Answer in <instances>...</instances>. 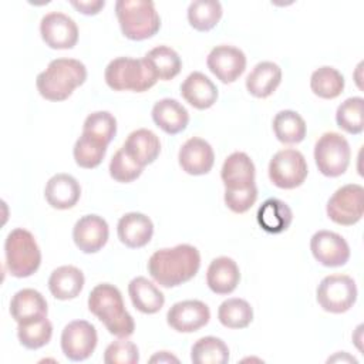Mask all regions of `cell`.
Segmentation results:
<instances>
[{
	"mask_svg": "<svg viewBox=\"0 0 364 364\" xmlns=\"http://www.w3.org/2000/svg\"><path fill=\"white\" fill-rule=\"evenodd\" d=\"M179 165L189 175L208 173L215 162V154L209 142L202 138H189L179 149Z\"/></svg>",
	"mask_w": 364,
	"mask_h": 364,
	"instance_id": "e0dca14e",
	"label": "cell"
},
{
	"mask_svg": "<svg viewBox=\"0 0 364 364\" xmlns=\"http://www.w3.org/2000/svg\"><path fill=\"white\" fill-rule=\"evenodd\" d=\"M351 149L347 139L337 132L323 134L314 146V161L324 176L343 175L350 164Z\"/></svg>",
	"mask_w": 364,
	"mask_h": 364,
	"instance_id": "52a82bcc",
	"label": "cell"
},
{
	"mask_svg": "<svg viewBox=\"0 0 364 364\" xmlns=\"http://www.w3.org/2000/svg\"><path fill=\"white\" fill-rule=\"evenodd\" d=\"M105 152H107V145L101 144L100 141L85 134H81V136L77 139L73 149L75 164L85 169L97 168L102 162Z\"/></svg>",
	"mask_w": 364,
	"mask_h": 364,
	"instance_id": "f35d334b",
	"label": "cell"
},
{
	"mask_svg": "<svg viewBox=\"0 0 364 364\" xmlns=\"http://www.w3.org/2000/svg\"><path fill=\"white\" fill-rule=\"evenodd\" d=\"M293 219L291 209L280 199H266L257 209V223L267 233H282L289 229Z\"/></svg>",
	"mask_w": 364,
	"mask_h": 364,
	"instance_id": "f1b7e54d",
	"label": "cell"
},
{
	"mask_svg": "<svg viewBox=\"0 0 364 364\" xmlns=\"http://www.w3.org/2000/svg\"><path fill=\"white\" fill-rule=\"evenodd\" d=\"M122 149L134 162L144 168L158 158L161 152V142L151 129L141 128L128 135Z\"/></svg>",
	"mask_w": 364,
	"mask_h": 364,
	"instance_id": "ffe728a7",
	"label": "cell"
},
{
	"mask_svg": "<svg viewBox=\"0 0 364 364\" xmlns=\"http://www.w3.org/2000/svg\"><path fill=\"white\" fill-rule=\"evenodd\" d=\"M82 134L108 146L117 134V119L108 111L92 112L84 121Z\"/></svg>",
	"mask_w": 364,
	"mask_h": 364,
	"instance_id": "74e56055",
	"label": "cell"
},
{
	"mask_svg": "<svg viewBox=\"0 0 364 364\" xmlns=\"http://www.w3.org/2000/svg\"><path fill=\"white\" fill-rule=\"evenodd\" d=\"M142 166H139L136 162H134L127 154L125 151L121 148L118 149L111 162H109V175L112 179H115L117 182H122V183H128L135 181L141 173H142Z\"/></svg>",
	"mask_w": 364,
	"mask_h": 364,
	"instance_id": "ab89813d",
	"label": "cell"
},
{
	"mask_svg": "<svg viewBox=\"0 0 364 364\" xmlns=\"http://www.w3.org/2000/svg\"><path fill=\"white\" fill-rule=\"evenodd\" d=\"M128 293L134 307L144 314L158 313L165 303L164 293L152 282L142 276H138L129 282Z\"/></svg>",
	"mask_w": 364,
	"mask_h": 364,
	"instance_id": "484cf974",
	"label": "cell"
},
{
	"mask_svg": "<svg viewBox=\"0 0 364 364\" xmlns=\"http://www.w3.org/2000/svg\"><path fill=\"white\" fill-rule=\"evenodd\" d=\"M222 13L219 1L195 0L188 7V21L198 31H209L219 23Z\"/></svg>",
	"mask_w": 364,
	"mask_h": 364,
	"instance_id": "836d02e7",
	"label": "cell"
},
{
	"mask_svg": "<svg viewBox=\"0 0 364 364\" xmlns=\"http://www.w3.org/2000/svg\"><path fill=\"white\" fill-rule=\"evenodd\" d=\"M53 336V324L44 317L30 323H20L17 327V337L28 350H37L46 346Z\"/></svg>",
	"mask_w": 364,
	"mask_h": 364,
	"instance_id": "8d00e7d4",
	"label": "cell"
},
{
	"mask_svg": "<svg viewBox=\"0 0 364 364\" xmlns=\"http://www.w3.org/2000/svg\"><path fill=\"white\" fill-rule=\"evenodd\" d=\"M71 4L80 10L82 14L85 16H92L97 14L104 6L105 1L104 0H95V1H71Z\"/></svg>",
	"mask_w": 364,
	"mask_h": 364,
	"instance_id": "7bdbcfd3",
	"label": "cell"
},
{
	"mask_svg": "<svg viewBox=\"0 0 364 364\" xmlns=\"http://www.w3.org/2000/svg\"><path fill=\"white\" fill-rule=\"evenodd\" d=\"M47 301L43 294L34 289L18 290L10 301L11 317L20 323H30L47 317Z\"/></svg>",
	"mask_w": 364,
	"mask_h": 364,
	"instance_id": "603a6c76",
	"label": "cell"
},
{
	"mask_svg": "<svg viewBox=\"0 0 364 364\" xmlns=\"http://www.w3.org/2000/svg\"><path fill=\"white\" fill-rule=\"evenodd\" d=\"M108 223L98 215H85L80 218L73 229L74 243L84 253H95L101 250L108 240Z\"/></svg>",
	"mask_w": 364,
	"mask_h": 364,
	"instance_id": "2e32d148",
	"label": "cell"
},
{
	"mask_svg": "<svg viewBox=\"0 0 364 364\" xmlns=\"http://www.w3.org/2000/svg\"><path fill=\"white\" fill-rule=\"evenodd\" d=\"M115 14L122 34L129 40H146L159 31L161 18L152 1L118 0Z\"/></svg>",
	"mask_w": 364,
	"mask_h": 364,
	"instance_id": "277c9868",
	"label": "cell"
},
{
	"mask_svg": "<svg viewBox=\"0 0 364 364\" xmlns=\"http://www.w3.org/2000/svg\"><path fill=\"white\" fill-rule=\"evenodd\" d=\"M209 307L200 300H183L172 304L166 313L169 327L179 333H193L209 323Z\"/></svg>",
	"mask_w": 364,
	"mask_h": 364,
	"instance_id": "9a60e30c",
	"label": "cell"
},
{
	"mask_svg": "<svg viewBox=\"0 0 364 364\" xmlns=\"http://www.w3.org/2000/svg\"><path fill=\"white\" fill-rule=\"evenodd\" d=\"M139 361L138 347L125 338L111 343L104 351L105 364H136Z\"/></svg>",
	"mask_w": 364,
	"mask_h": 364,
	"instance_id": "60d3db41",
	"label": "cell"
},
{
	"mask_svg": "<svg viewBox=\"0 0 364 364\" xmlns=\"http://www.w3.org/2000/svg\"><path fill=\"white\" fill-rule=\"evenodd\" d=\"M240 280V272L236 262L228 256L216 257L210 262L206 272V283L216 294L232 293Z\"/></svg>",
	"mask_w": 364,
	"mask_h": 364,
	"instance_id": "cb8c5ba5",
	"label": "cell"
},
{
	"mask_svg": "<svg viewBox=\"0 0 364 364\" xmlns=\"http://www.w3.org/2000/svg\"><path fill=\"white\" fill-rule=\"evenodd\" d=\"M151 68L154 70L158 80H172L176 77L182 68V61L179 54L168 47V46H158L148 51L144 57Z\"/></svg>",
	"mask_w": 364,
	"mask_h": 364,
	"instance_id": "f546056e",
	"label": "cell"
},
{
	"mask_svg": "<svg viewBox=\"0 0 364 364\" xmlns=\"http://www.w3.org/2000/svg\"><path fill=\"white\" fill-rule=\"evenodd\" d=\"M88 309L111 334L121 338L132 336L135 330L134 318L125 310L122 294L115 286L109 283L97 284L88 296Z\"/></svg>",
	"mask_w": 364,
	"mask_h": 364,
	"instance_id": "7a4b0ae2",
	"label": "cell"
},
{
	"mask_svg": "<svg viewBox=\"0 0 364 364\" xmlns=\"http://www.w3.org/2000/svg\"><path fill=\"white\" fill-rule=\"evenodd\" d=\"M364 189L358 183H348L338 188L327 202V216L337 225H355L364 212Z\"/></svg>",
	"mask_w": 364,
	"mask_h": 364,
	"instance_id": "30bf717a",
	"label": "cell"
},
{
	"mask_svg": "<svg viewBox=\"0 0 364 364\" xmlns=\"http://www.w3.org/2000/svg\"><path fill=\"white\" fill-rule=\"evenodd\" d=\"M306 122L300 114L284 109L273 118V132L283 144H299L306 136Z\"/></svg>",
	"mask_w": 364,
	"mask_h": 364,
	"instance_id": "4dcf8cb0",
	"label": "cell"
},
{
	"mask_svg": "<svg viewBox=\"0 0 364 364\" xmlns=\"http://www.w3.org/2000/svg\"><path fill=\"white\" fill-rule=\"evenodd\" d=\"M255 164L245 152L230 154L222 166L220 178L225 189H246L255 185Z\"/></svg>",
	"mask_w": 364,
	"mask_h": 364,
	"instance_id": "d6986e66",
	"label": "cell"
},
{
	"mask_svg": "<svg viewBox=\"0 0 364 364\" xmlns=\"http://www.w3.org/2000/svg\"><path fill=\"white\" fill-rule=\"evenodd\" d=\"M282 81V70L276 63L262 61L246 78L247 91L256 98H266L274 92Z\"/></svg>",
	"mask_w": 364,
	"mask_h": 364,
	"instance_id": "4316f807",
	"label": "cell"
},
{
	"mask_svg": "<svg viewBox=\"0 0 364 364\" xmlns=\"http://www.w3.org/2000/svg\"><path fill=\"white\" fill-rule=\"evenodd\" d=\"M206 64L218 80L230 84L243 74L246 68V55L242 50L233 46L222 44L210 50Z\"/></svg>",
	"mask_w": 364,
	"mask_h": 364,
	"instance_id": "4fadbf2b",
	"label": "cell"
},
{
	"mask_svg": "<svg viewBox=\"0 0 364 364\" xmlns=\"http://www.w3.org/2000/svg\"><path fill=\"white\" fill-rule=\"evenodd\" d=\"M4 255L9 273L18 279L34 274L41 263V252L34 236L23 228H17L7 235Z\"/></svg>",
	"mask_w": 364,
	"mask_h": 364,
	"instance_id": "8992f818",
	"label": "cell"
},
{
	"mask_svg": "<svg viewBox=\"0 0 364 364\" xmlns=\"http://www.w3.org/2000/svg\"><path fill=\"white\" fill-rule=\"evenodd\" d=\"M191 360L193 364H226L229 348L222 338L206 336L192 346Z\"/></svg>",
	"mask_w": 364,
	"mask_h": 364,
	"instance_id": "1f68e13d",
	"label": "cell"
},
{
	"mask_svg": "<svg viewBox=\"0 0 364 364\" xmlns=\"http://www.w3.org/2000/svg\"><path fill=\"white\" fill-rule=\"evenodd\" d=\"M218 318L228 328H245L253 320V309L243 299H228L219 306Z\"/></svg>",
	"mask_w": 364,
	"mask_h": 364,
	"instance_id": "e575fe53",
	"label": "cell"
},
{
	"mask_svg": "<svg viewBox=\"0 0 364 364\" xmlns=\"http://www.w3.org/2000/svg\"><path fill=\"white\" fill-rule=\"evenodd\" d=\"M117 233L121 243H124L127 247L138 249L148 245L152 239L154 225L146 215L129 212L118 220Z\"/></svg>",
	"mask_w": 364,
	"mask_h": 364,
	"instance_id": "ac0fdd59",
	"label": "cell"
},
{
	"mask_svg": "<svg viewBox=\"0 0 364 364\" xmlns=\"http://www.w3.org/2000/svg\"><path fill=\"white\" fill-rule=\"evenodd\" d=\"M149 361L151 363H155V361H159V363H162V361H175V363H178V358L171 355L168 351H161V353L155 354L154 357H151Z\"/></svg>",
	"mask_w": 364,
	"mask_h": 364,
	"instance_id": "ee69618b",
	"label": "cell"
},
{
	"mask_svg": "<svg viewBox=\"0 0 364 364\" xmlns=\"http://www.w3.org/2000/svg\"><path fill=\"white\" fill-rule=\"evenodd\" d=\"M84 287V274L75 266H60L50 274L48 289L58 300L75 299Z\"/></svg>",
	"mask_w": 364,
	"mask_h": 364,
	"instance_id": "83f0119b",
	"label": "cell"
},
{
	"mask_svg": "<svg viewBox=\"0 0 364 364\" xmlns=\"http://www.w3.org/2000/svg\"><path fill=\"white\" fill-rule=\"evenodd\" d=\"M316 297L324 311L346 313L357 300V286L347 274H330L320 282Z\"/></svg>",
	"mask_w": 364,
	"mask_h": 364,
	"instance_id": "ba28073f",
	"label": "cell"
},
{
	"mask_svg": "<svg viewBox=\"0 0 364 364\" xmlns=\"http://www.w3.org/2000/svg\"><path fill=\"white\" fill-rule=\"evenodd\" d=\"M310 249L314 259L326 267H338L348 262L350 247L343 236L330 230H318L311 236Z\"/></svg>",
	"mask_w": 364,
	"mask_h": 364,
	"instance_id": "5bb4252c",
	"label": "cell"
},
{
	"mask_svg": "<svg viewBox=\"0 0 364 364\" xmlns=\"http://www.w3.org/2000/svg\"><path fill=\"white\" fill-rule=\"evenodd\" d=\"M309 173L307 162L297 149H282L273 155L269 164V178L273 185L282 189L300 186Z\"/></svg>",
	"mask_w": 364,
	"mask_h": 364,
	"instance_id": "9c48e42d",
	"label": "cell"
},
{
	"mask_svg": "<svg viewBox=\"0 0 364 364\" xmlns=\"http://www.w3.org/2000/svg\"><path fill=\"white\" fill-rule=\"evenodd\" d=\"M337 125L348 134L357 135L364 129V100L351 97L341 102L336 112Z\"/></svg>",
	"mask_w": 364,
	"mask_h": 364,
	"instance_id": "d590c367",
	"label": "cell"
},
{
	"mask_svg": "<svg viewBox=\"0 0 364 364\" xmlns=\"http://www.w3.org/2000/svg\"><path fill=\"white\" fill-rule=\"evenodd\" d=\"M310 88L317 97L324 100H333L343 92L344 77L338 70L323 65L311 74Z\"/></svg>",
	"mask_w": 364,
	"mask_h": 364,
	"instance_id": "d6a6232c",
	"label": "cell"
},
{
	"mask_svg": "<svg viewBox=\"0 0 364 364\" xmlns=\"http://www.w3.org/2000/svg\"><path fill=\"white\" fill-rule=\"evenodd\" d=\"M181 95L196 109H208L218 100V88L203 73H191L181 85Z\"/></svg>",
	"mask_w": 364,
	"mask_h": 364,
	"instance_id": "44dd1931",
	"label": "cell"
},
{
	"mask_svg": "<svg viewBox=\"0 0 364 364\" xmlns=\"http://www.w3.org/2000/svg\"><path fill=\"white\" fill-rule=\"evenodd\" d=\"M152 119L164 132L175 135L182 132L189 124L186 108L173 98H164L155 102L152 108Z\"/></svg>",
	"mask_w": 364,
	"mask_h": 364,
	"instance_id": "d4e9b609",
	"label": "cell"
},
{
	"mask_svg": "<svg viewBox=\"0 0 364 364\" xmlns=\"http://www.w3.org/2000/svg\"><path fill=\"white\" fill-rule=\"evenodd\" d=\"M257 199L256 183L246 189H225V203L235 213L247 212Z\"/></svg>",
	"mask_w": 364,
	"mask_h": 364,
	"instance_id": "b9f144b4",
	"label": "cell"
},
{
	"mask_svg": "<svg viewBox=\"0 0 364 364\" xmlns=\"http://www.w3.org/2000/svg\"><path fill=\"white\" fill-rule=\"evenodd\" d=\"M107 85L114 91L144 92L158 81L145 58L118 57L109 61L104 73Z\"/></svg>",
	"mask_w": 364,
	"mask_h": 364,
	"instance_id": "5b68a950",
	"label": "cell"
},
{
	"mask_svg": "<svg viewBox=\"0 0 364 364\" xmlns=\"http://www.w3.org/2000/svg\"><path fill=\"white\" fill-rule=\"evenodd\" d=\"M97 330L85 320L68 323L61 333V350L71 361L87 360L97 347Z\"/></svg>",
	"mask_w": 364,
	"mask_h": 364,
	"instance_id": "8fae6325",
	"label": "cell"
},
{
	"mask_svg": "<svg viewBox=\"0 0 364 364\" xmlns=\"http://www.w3.org/2000/svg\"><path fill=\"white\" fill-rule=\"evenodd\" d=\"M44 196L50 206L64 210L73 208L78 202L81 188L74 176L68 173H57L48 179Z\"/></svg>",
	"mask_w": 364,
	"mask_h": 364,
	"instance_id": "7402d4cb",
	"label": "cell"
},
{
	"mask_svg": "<svg viewBox=\"0 0 364 364\" xmlns=\"http://www.w3.org/2000/svg\"><path fill=\"white\" fill-rule=\"evenodd\" d=\"M200 267L199 250L192 245L159 249L148 260V273L164 287H176L189 282Z\"/></svg>",
	"mask_w": 364,
	"mask_h": 364,
	"instance_id": "6da1fadb",
	"label": "cell"
},
{
	"mask_svg": "<svg viewBox=\"0 0 364 364\" xmlns=\"http://www.w3.org/2000/svg\"><path fill=\"white\" fill-rule=\"evenodd\" d=\"M87 80L85 65L74 58H55L36 78L40 95L48 101H64Z\"/></svg>",
	"mask_w": 364,
	"mask_h": 364,
	"instance_id": "3957f363",
	"label": "cell"
},
{
	"mask_svg": "<svg viewBox=\"0 0 364 364\" xmlns=\"http://www.w3.org/2000/svg\"><path fill=\"white\" fill-rule=\"evenodd\" d=\"M40 34L43 41L55 50L73 48L78 41V27L75 21L64 13L51 11L41 18Z\"/></svg>",
	"mask_w": 364,
	"mask_h": 364,
	"instance_id": "7c38bea8",
	"label": "cell"
}]
</instances>
